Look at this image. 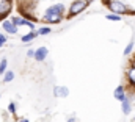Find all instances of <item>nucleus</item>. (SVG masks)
Here are the masks:
<instances>
[{
  "label": "nucleus",
  "instance_id": "f257e3e1",
  "mask_svg": "<svg viewBox=\"0 0 135 122\" xmlns=\"http://www.w3.org/2000/svg\"><path fill=\"white\" fill-rule=\"evenodd\" d=\"M108 9L113 11L115 14H119V16H123V14H129L127 6H126L123 2H119V0H112V2H108Z\"/></svg>",
  "mask_w": 135,
  "mask_h": 122
},
{
  "label": "nucleus",
  "instance_id": "f03ea898",
  "mask_svg": "<svg viewBox=\"0 0 135 122\" xmlns=\"http://www.w3.org/2000/svg\"><path fill=\"white\" fill-rule=\"evenodd\" d=\"M86 8V2L85 0H77V2H74L71 6H69V17H72V16H77V14H80L83 9Z\"/></svg>",
  "mask_w": 135,
  "mask_h": 122
},
{
  "label": "nucleus",
  "instance_id": "7ed1b4c3",
  "mask_svg": "<svg viewBox=\"0 0 135 122\" xmlns=\"http://www.w3.org/2000/svg\"><path fill=\"white\" fill-rule=\"evenodd\" d=\"M11 22H13V25L14 27H30V30H33L35 28V25H33V22H30V21H25V19H22V17H13L11 19Z\"/></svg>",
  "mask_w": 135,
  "mask_h": 122
},
{
  "label": "nucleus",
  "instance_id": "20e7f679",
  "mask_svg": "<svg viewBox=\"0 0 135 122\" xmlns=\"http://www.w3.org/2000/svg\"><path fill=\"white\" fill-rule=\"evenodd\" d=\"M47 53H49V50H47V47H39L38 50H35V60L36 61H44L46 58H47Z\"/></svg>",
  "mask_w": 135,
  "mask_h": 122
},
{
  "label": "nucleus",
  "instance_id": "39448f33",
  "mask_svg": "<svg viewBox=\"0 0 135 122\" xmlns=\"http://www.w3.org/2000/svg\"><path fill=\"white\" fill-rule=\"evenodd\" d=\"M61 14H49V13H44V21L49 22V24H60L61 22Z\"/></svg>",
  "mask_w": 135,
  "mask_h": 122
},
{
  "label": "nucleus",
  "instance_id": "423d86ee",
  "mask_svg": "<svg viewBox=\"0 0 135 122\" xmlns=\"http://www.w3.org/2000/svg\"><path fill=\"white\" fill-rule=\"evenodd\" d=\"M46 13H49V14H63V13H65V5L57 3V5H54V6L47 8V9H46Z\"/></svg>",
  "mask_w": 135,
  "mask_h": 122
},
{
  "label": "nucleus",
  "instance_id": "0eeeda50",
  "mask_svg": "<svg viewBox=\"0 0 135 122\" xmlns=\"http://www.w3.org/2000/svg\"><path fill=\"white\" fill-rule=\"evenodd\" d=\"M9 9H11V3H9V0H2V2H0V17L6 16V14L9 13Z\"/></svg>",
  "mask_w": 135,
  "mask_h": 122
},
{
  "label": "nucleus",
  "instance_id": "6e6552de",
  "mask_svg": "<svg viewBox=\"0 0 135 122\" xmlns=\"http://www.w3.org/2000/svg\"><path fill=\"white\" fill-rule=\"evenodd\" d=\"M113 95H115V99L116 100H119V102H123L126 97H127V94H126V89H124V86H118L115 92H113Z\"/></svg>",
  "mask_w": 135,
  "mask_h": 122
},
{
  "label": "nucleus",
  "instance_id": "1a4fd4ad",
  "mask_svg": "<svg viewBox=\"0 0 135 122\" xmlns=\"http://www.w3.org/2000/svg\"><path fill=\"white\" fill-rule=\"evenodd\" d=\"M2 25H3V30L6 31V33H9V34H16L17 33V27H14L11 21H5Z\"/></svg>",
  "mask_w": 135,
  "mask_h": 122
},
{
  "label": "nucleus",
  "instance_id": "9d476101",
  "mask_svg": "<svg viewBox=\"0 0 135 122\" xmlns=\"http://www.w3.org/2000/svg\"><path fill=\"white\" fill-rule=\"evenodd\" d=\"M54 94H55L57 97H66L68 94H69V89L65 88V86H55V88H54Z\"/></svg>",
  "mask_w": 135,
  "mask_h": 122
},
{
  "label": "nucleus",
  "instance_id": "9b49d317",
  "mask_svg": "<svg viewBox=\"0 0 135 122\" xmlns=\"http://www.w3.org/2000/svg\"><path fill=\"white\" fill-rule=\"evenodd\" d=\"M121 103H123V113H124V114H129V113H131V110H132V108H131V106H132L131 99H129V97H126Z\"/></svg>",
  "mask_w": 135,
  "mask_h": 122
},
{
  "label": "nucleus",
  "instance_id": "f8f14e48",
  "mask_svg": "<svg viewBox=\"0 0 135 122\" xmlns=\"http://www.w3.org/2000/svg\"><path fill=\"white\" fill-rule=\"evenodd\" d=\"M127 80H129V83L132 86H135V67L134 66H131L129 70H127Z\"/></svg>",
  "mask_w": 135,
  "mask_h": 122
},
{
  "label": "nucleus",
  "instance_id": "ddd939ff",
  "mask_svg": "<svg viewBox=\"0 0 135 122\" xmlns=\"http://www.w3.org/2000/svg\"><path fill=\"white\" fill-rule=\"evenodd\" d=\"M2 75H3V82H5V83H9V82L14 80V72H13V70H5Z\"/></svg>",
  "mask_w": 135,
  "mask_h": 122
},
{
  "label": "nucleus",
  "instance_id": "4468645a",
  "mask_svg": "<svg viewBox=\"0 0 135 122\" xmlns=\"http://www.w3.org/2000/svg\"><path fill=\"white\" fill-rule=\"evenodd\" d=\"M36 36H38L36 31H30L28 34H24V36H22V42H30V41H33Z\"/></svg>",
  "mask_w": 135,
  "mask_h": 122
},
{
  "label": "nucleus",
  "instance_id": "2eb2a0df",
  "mask_svg": "<svg viewBox=\"0 0 135 122\" xmlns=\"http://www.w3.org/2000/svg\"><path fill=\"white\" fill-rule=\"evenodd\" d=\"M132 49H134V39H132V41H131V42H129V44H127V47H126V49H124V55H126V57H127V55H129V53H131V52H132Z\"/></svg>",
  "mask_w": 135,
  "mask_h": 122
},
{
  "label": "nucleus",
  "instance_id": "dca6fc26",
  "mask_svg": "<svg viewBox=\"0 0 135 122\" xmlns=\"http://www.w3.org/2000/svg\"><path fill=\"white\" fill-rule=\"evenodd\" d=\"M6 66H8V61H6V58H3L0 61V74H3L6 70Z\"/></svg>",
  "mask_w": 135,
  "mask_h": 122
},
{
  "label": "nucleus",
  "instance_id": "f3484780",
  "mask_svg": "<svg viewBox=\"0 0 135 122\" xmlns=\"http://www.w3.org/2000/svg\"><path fill=\"white\" fill-rule=\"evenodd\" d=\"M49 33H50V27H41L38 30V34H42V36L44 34H49Z\"/></svg>",
  "mask_w": 135,
  "mask_h": 122
},
{
  "label": "nucleus",
  "instance_id": "a211bd4d",
  "mask_svg": "<svg viewBox=\"0 0 135 122\" xmlns=\"http://www.w3.org/2000/svg\"><path fill=\"white\" fill-rule=\"evenodd\" d=\"M107 19H108V21H121V16L113 13V14H108V16H107Z\"/></svg>",
  "mask_w": 135,
  "mask_h": 122
},
{
  "label": "nucleus",
  "instance_id": "6ab92c4d",
  "mask_svg": "<svg viewBox=\"0 0 135 122\" xmlns=\"http://www.w3.org/2000/svg\"><path fill=\"white\" fill-rule=\"evenodd\" d=\"M8 111H9L11 114H14V113H16V103H14V102H11V103L8 105Z\"/></svg>",
  "mask_w": 135,
  "mask_h": 122
},
{
  "label": "nucleus",
  "instance_id": "aec40b11",
  "mask_svg": "<svg viewBox=\"0 0 135 122\" xmlns=\"http://www.w3.org/2000/svg\"><path fill=\"white\" fill-rule=\"evenodd\" d=\"M6 41H8V39H6V36H5V34H2V33H0V47H3V44H5V42H6Z\"/></svg>",
  "mask_w": 135,
  "mask_h": 122
},
{
  "label": "nucleus",
  "instance_id": "412c9836",
  "mask_svg": "<svg viewBox=\"0 0 135 122\" xmlns=\"http://www.w3.org/2000/svg\"><path fill=\"white\" fill-rule=\"evenodd\" d=\"M33 55H35V50H32V49L27 50V57H33Z\"/></svg>",
  "mask_w": 135,
  "mask_h": 122
},
{
  "label": "nucleus",
  "instance_id": "4be33fe9",
  "mask_svg": "<svg viewBox=\"0 0 135 122\" xmlns=\"http://www.w3.org/2000/svg\"><path fill=\"white\" fill-rule=\"evenodd\" d=\"M21 122H30L28 119H21Z\"/></svg>",
  "mask_w": 135,
  "mask_h": 122
},
{
  "label": "nucleus",
  "instance_id": "5701e85b",
  "mask_svg": "<svg viewBox=\"0 0 135 122\" xmlns=\"http://www.w3.org/2000/svg\"><path fill=\"white\" fill-rule=\"evenodd\" d=\"M132 66H134V67H135V58H134V61H132Z\"/></svg>",
  "mask_w": 135,
  "mask_h": 122
}]
</instances>
